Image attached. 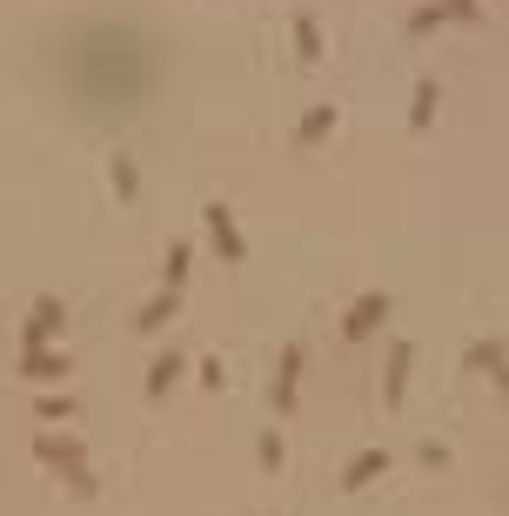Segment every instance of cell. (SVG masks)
<instances>
[{
  "label": "cell",
  "instance_id": "1",
  "mask_svg": "<svg viewBox=\"0 0 509 516\" xmlns=\"http://www.w3.org/2000/svg\"><path fill=\"white\" fill-rule=\"evenodd\" d=\"M389 309H396V302H389L382 289H369V295H362V302H355L349 315H342V342H362V336H369V329H376V322H382Z\"/></svg>",
  "mask_w": 509,
  "mask_h": 516
},
{
  "label": "cell",
  "instance_id": "2",
  "mask_svg": "<svg viewBox=\"0 0 509 516\" xmlns=\"http://www.w3.org/2000/svg\"><path fill=\"white\" fill-rule=\"evenodd\" d=\"M409 369H416V342H396V349H389V369H382V396H389V409L402 403V389H409Z\"/></svg>",
  "mask_w": 509,
  "mask_h": 516
},
{
  "label": "cell",
  "instance_id": "3",
  "mask_svg": "<svg viewBox=\"0 0 509 516\" xmlns=\"http://www.w3.org/2000/svg\"><path fill=\"white\" fill-rule=\"evenodd\" d=\"M208 235H215V255H222V262H242V255H248V248H242V228L228 222V208H222V202L208 208Z\"/></svg>",
  "mask_w": 509,
  "mask_h": 516
},
{
  "label": "cell",
  "instance_id": "4",
  "mask_svg": "<svg viewBox=\"0 0 509 516\" xmlns=\"http://www.w3.org/2000/svg\"><path fill=\"white\" fill-rule=\"evenodd\" d=\"M382 470H389V449H362L349 470H342V490H362V483H376Z\"/></svg>",
  "mask_w": 509,
  "mask_h": 516
},
{
  "label": "cell",
  "instance_id": "5",
  "mask_svg": "<svg viewBox=\"0 0 509 516\" xmlns=\"http://www.w3.org/2000/svg\"><path fill=\"white\" fill-rule=\"evenodd\" d=\"M436 101H443V81H416V108H409V128H429V121H436Z\"/></svg>",
  "mask_w": 509,
  "mask_h": 516
},
{
  "label": "cell",
  "instance_id": "6",
  "mask_svg": "<svg viewBox=\"0 0 509 516\" xmlns=\"http://www.w3.org/2000/svg\"><path fill=\"white\" fill-rule=\"evenodd\" d=\"M295 376H302V349H288V356H282V376H275V409H282V416L295 409Z\"/></svg>",
  "mask_w": 509,
  "mask_h": 516
},
{
  "label": "cell",
  "instance_id": "7",
  "mask_svg": "<svg viewBox=\"0 0 509 516\" xmlns=\"http://www.w3.org/2000/svg\"><path fill=\"white\" fill-rule=\"evenodd\" d=\"M329 128H335V108H309V114H302V128H295V141H302V148H315Z\"/></svg>",
  "mask_w": 509,
  "mask_h": 516
},
{
  "label": "cell",
  "instance_id": "8",
  "mask_svg": "<svg viewBox=\"0 0 509 516\" xmlns=\"http://www.w3.org/2000/svg\"><path fill=\"white\" fill-rule=\"evenodd\" d=\"M295 41H302V61H315V54H322V34H315V21H309V14L295 21Z\"/></svg>",
  "mask_w": 509,
  "mask_h": 516
},
{
  "label": "cell",
  "instance_id": "9",
  "mask_svg": "<svg viewBox=\"0 0 509 516\" xmlns=\"http://www.w3.org/2000/svg\"><path fill=\"white\" fill-rule=\"evenodd\" d=\"M181 376V356H161L155 362V376H148V389H155V396H161V389H168V382H175Z\"/></svg>",
  "mask_w": 509,
  "mask_h": 516
},
{
  "label": "cell",
  "instance_id": "10",
  "mask_svg": "<svg viewBox=\"0 0 509 516\" xmlns=\"http://www.w3.org/2000/svg\"><path fill=\"white\" fill-rule=\"evenodd\" d=\"M469 362H476V369H503V349H496V342H476Z\"/></svg>",
  "mask_w": 509,
  "mask_h": 516
},
{
  "label": "cell",
  "instance_id": "11",
  "mask_svg": "<svg viewBox=\"0 0 509 516\" xmlns=\"http://www.w3.org/2000/svg\"><path fill=\"white\" fill-rule=\"evenodd\" d=\"M168 315H175V295H161V302H155V309H148V315H141V329H155V322H168Z\"/></svg>",
  "mask_w": 509,
  "mask_h": 516
},
{
  "label": "cell",
  "instance_id": "12",
  "mask_svg": "<svg viewBox=\"0 0 509 516\" xmlns=\"http://www.w3.org/2000/svg\"><path fill=\"white\" fill-rule=\"evenodd\" d=\"M489 376H496V382H503V389H509V362H503V369H489Z\"/></svg>",
  "mask_w": 509,
  "mask_h": 516
}]
</instances>
